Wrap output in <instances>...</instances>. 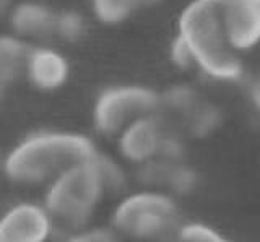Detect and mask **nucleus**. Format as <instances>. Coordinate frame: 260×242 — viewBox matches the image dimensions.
<instances>
[{
	"mask_svg": "<svg viewBox=\"0 0 260 242\" xmlns=\"http://www.w3.org/2000/svg\"><path fill=\"white\" fill-rule=\"evenodd\" d=\"M54 221L43 205L21 201L0 218V242H47Z\"/></svg>",
	"mask_w": 260,
	"mask_h": 242,
	"instance_id": "nucleus-9",
	"label": "nucleus"
},
{
	"mask_svg": "<svg viewBox=\"0 0 260 242\" xmlns=\"http://www.w3.org/2000/svg\"><path fill=\"white\" fill-rule=\"evenodd\" d=\"M55 12L44 0H16L5 20L8 33L26 46L54 43Z\"/></svg>",
	"mask_w": 260,
	"mask_h": 242,
	"instance_id": "nucleus-7",
	"label": "nucleus"
},
{
	"mask_svg": "<svg viewBox=\"0 0 260 242\" xmlns=\"http://www.w3.org/2000/svg\"><path fill=\"white\" fill-rule=\"evenodd\" d=\"M65 242H117L116 231L106 228H93V229H78V232L72 236Z\"/></svg>",
	"mask_w": 260,
	"mask_h": 242,
	"instance_id": "nucleus-16",
	"label": "nucleus"
},
{
	"mask_svg": "<svg viewBox=\"0 0 260 242\" xmlns=\"http://www.w3.org/2000/svg\"><path fill=\"white\" fill-rule=\"evenodd\" d=\"M28 46L10 33H0V98L8 88L23 80Z\"/></svg>",
	"mask_w": 260,
	"mask_h": 242,
	"instance_id": "nucleus-12",
	"label": "nucleus"
},
{
	"mask_svg": "<svg viewBox=\"0 0 260 242\" xmlns=\"http://www.w3.org/2000/svg\"><path fill=\"white\" fill-rule=\"evenodd\" d=\"M96 161H98V167H100V172H101L104 187H106V193H117L125 187V182H127L125 171L116 159H112L98 151Z\"/></svg>",
	"mask_w": 260,
	"mask_h": 242,
	"instance_id": "nucleus-14",
	"label": "nucleus"
},
{
	"mask_svg": "<svg viewBox=\"0 0 260 242\" xmlns=\"http://www.w3.org/2000/svg\"><path fill=\"white\" fill-rule=\"evenodd\" d=\"M0 176H4V171H2V159H0Z\"/></svg>",
	"mask_w": 260,
	"mask_h": 242,
	"instance_id": "nucleus-19",
	"label": "nucleus"
},
{
	"mask_svg": "<svg viewBox=\"0 0 260 242\" xmlns=\"http://www.w3.org/2000/svg\"><path fill=\"white\" fill-rule=\"evenodd\" d=\"M258 85H260V82H258Z\"/></svg>",
	"mask_w": 260,
	"mask_h": 242,
	"instance_id": "nucleus-20",
	"label": "nucleus"
},
{
	"mask_svg": "<svg viewBox=\"0 0 260 242\" xmlns=\"http://www.w3.org/2000/svg\"><path fill=\"white\" fill-rule=\"evenodd\" d=\"M88 17L75 9H60L55 12L54 44H78L88 36Z\"/></svg>",
	"mask_w": 260,
	"mask_h": 242,
	"instance_id": "nucleus-13",
	"label": "nucleus"
},
{
	"mask_svg": "<svg viewBox=\"0 0 260 242\" xmlns=\"http://www.w3.org/2000/svg\"><path fill=\"white\" fill-rule=\"evenodd\" d=\"M108 195L96 156L81 161L46 185L43 206L54 223L69 229H83Z\"/></svg>",
	"mask_w": 260,
	"mask_h": 242,
	"instance_id": "nucleus-3",
	"label": "nucleus"
},
{
	"mask_svg": "<svg viewBox=\"0 0 260 242\" xmlns=\"http://www.w3.org/2000/svg\"><path fill=\"white\" fill-rule=\"evenodd\" d=\"M159 94L137 83H114L96 94L91 108V124L98 135L116 139L138 117L158 112Z\"/></svg>",
	"mask_w": 260,
	"mask_h": 242,
	"instance_id": "nucleus-4",
	"label": "nucleus"
},
{
	"mask_svg": "<svg viewBox=\"0 0 260 242\" xmlns=\"http://www.w3.org/2000/svg\"><path fill=\"white\" fill-rule=\"evenodd\" d=\"M177 206L166 193L143 190L122 198L112 212L114 231L132 240L158 239L173 228Z\"/></svg>",
	"mask_w": 260,
	"mask_h": 242,
	"instance_id": "nucleus-5",
	"label": "nucleus"
},
{
	"mask_svg": "<svg viewBox=\"0 0 260 242\" xmlns=\"http://www.w3.org/2000/svg\"><path fill=\"white\" fill-rule=\"evenodd\" d=\"M72 65L67 55L54 43L28 46L23 80L39 93H55L69 83Z\"/></svg>",
	"mask_w": 260,
	"mask_h": 242,
	"instance_id": "nucleus-6",
	"label": "nucleus"
},
{
	"mask_svg": "<svg viewBox=\"0 0 260 242\" xmlns=\"http://www.w3.org/2000/svg\"><path fill=\"white\" fill-rule=\"evenodd\" d=\"M117 151L122 159L132 164H145L156 158L165 145V133L158 112L138 117L117 136Z\"/></svg>",
	"mask_w": 260,
	"mask_h": 242,
	"instance_id": "nucleus-10",
	"label": "nucleus"
},
{
	"mask_svg": "<svg viewBox=\"0 0 260 242\" xmlns=\"http://www.w3.org/2000/svg\"><path fill=\"white\" fill-rule=\"evenodd\" d=\"M254 101H255V104H257L258 109H260V85H257L255 90H254Z\"/></svg>",
	"mask_w": 260,
	"mask_h": 242,
	"instance_id": "nucleus-18",
	"label": "nucleus"
},
{
	"mask_svg": "<svg viewBox=\"0 0 260 242\" xmlns=\"http://www.w3.org/2000/svg\"><path fill=\"white\" fill-rule=\"evenodd\" d=\"M15 0H0V20H7Z\"/></svg>",
	"mask_w": 260,
	"mask_h": 242,
	"instance_id": "nucleus-17",
	"label": "nucleus"
},
{
	"mask_svg": "<svg viewBox=\"0 0 260 242\" xmlns=\"http://www.w3.org/2000/svg\"><path fill=\"white\" fill-rule=\"evenodd\" d=\"M176 242H231L218 231L202 223H190L182 226L177 232Z\"/></svg>",
	"mask_w": 260,
	"mask_h": 242,
	"instance_id": "nucleus-15",
	"label": "nucleus"
},
{
	"mask_svg": "<svg viewBox=\"0 0 260 242\" xmlns=\"http://www.w3.org/2000/svg\"><path fill=\"white\" fill-rule=\"evenodd\" d=\"M224 34L236 52L260 44V0H216Z\"/></svg>",
	"mask_w": 260,
	"mask_h": 242,
	"instance_id": "nucleus-8",
	"label": "nucleus"
},
{
	"mask_svg": "<svg viewBox=\"0 0 260 242\" xmlns=\"http://www.w3.org/2000/svg\"><path fill=\"white\" fill-rule=\"evenodd\" d=\"M176 41L184 47L190 65L216 80H238L242 59L236 52L221 25L216 0H192L181 12Z\"/></svg>",
	"mask_w": 260,
	"mask_h": 242,
	"instance_id": "nucleus-2",
	"label": "nucleus"
},
{
	"mask_svg": "<svg viewBox=\"0 0 260 242\" xmlns=\"http://www.w3.org/2000/svg\"><path fill=\"white\" fill-rule=\"evenodd\" d=\"M98 155L88 135L72 130H35L15 143L2 159L4 176L15 185H47L67 167Z\"/></svg>",
	"mask_w": 260,
	"mask_h": 242,
	"instance_id": "nucleus-1",
	"label": "nucleus"
},
{
	"mask_svg": "<svg viewBox=\"0 0 260 242\" xmlns=\"http://www.w3.org/2000/svg\"><path fill=\"white\" fill-rule=\"evenodd\" d=\"M161 2L162 0H89V9L94 20L108 26H117Z\"/></svg>",
	"mask_w": 260,
	"mask_h": 242,
	"instance_id": "nucleus-11",
	"label": "nucleus"
}]
</instances>
